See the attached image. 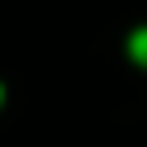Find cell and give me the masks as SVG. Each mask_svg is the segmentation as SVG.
I'll use <instances>...</instances> for the list:
<instances>
[{"mask_svg": "<svg viewBox=\"0 0 147 147\" xmlns=\"http://www.w3.org/2000/svg\"><path fill=\"white\" fill-rule=\"evenodd\" d=\"M133 60H138V64H147V28H142V32H133Z\"/></svg>", "mask_w": 147, "mask_h": 147, "instance_id": "1", "label": "cell"}]
</instances>
